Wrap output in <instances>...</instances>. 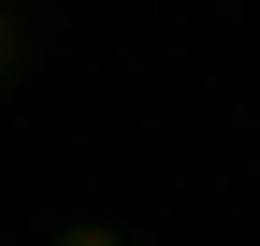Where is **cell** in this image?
<instances>
[{"instance_id":"6da1fadb","label":"cell","mask_w":260,"mask_h":246,"mask_svg":"<svg viewBox=\"0 0 260 246\" xmlns=\"http://www.w3.org/2000/svg\"><path fill=\"white\" fill-rule=\"evenodd\" d=\"M29 73V29H15V0H0V87H15Z\"/></svg>"},{"instance_id":"7a4b0ae2","label":"cell","mask_w":260,"mask_h":246,"mask_svg":"<svg viewBox=\"0 0 260 246\" xmlns=\"http://www.w3.org/2000/svg\"><path fill=\"white\" fill-rule=\"evenodd\" d=\"M58 246H130V232H116V218H58Z\"/></svg>"}]
</instances>
